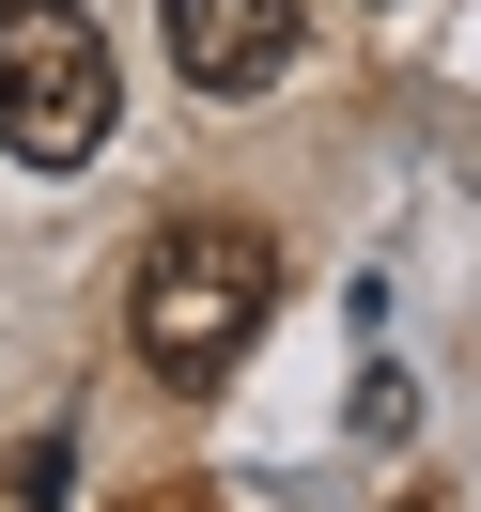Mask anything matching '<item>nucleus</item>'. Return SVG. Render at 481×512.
I'll list each match as a JSON object with an SVG mask.
<instances>
[{"label": "nucleus", "instance_id": "nucleus-3", "mask_svg": "<svg viewBox=\"0 0 481 512\" xmlns=\"http://www.w3.org/2000/svg\"><path fill=\"white\" fill-rule=\"evenodd\" d=\"M156 16H171V63H187L202 94L295 78V0H156Z\"/></svg>", "mask_w": 481, "mask_h": 512}, {"label": "nucleus", "instance_id": "nucleus-1", "mask_svg": "<svg viewBox=\"0 0 481 512\" xmlns=\"http://www.w3.org/2000/svg\"><path fill=\"white\" fill-rule=\"evenodd\" d=\"M264 311H280V233H249V218H171L125 280V342L156 388H218L264 342Z\"/></svg>", "mask_w": 481, "mask_h": 512}, {"label": "nucleus", "instance_id": "nucleus-2", "mask_svg": "<svg viewBox=\"0 0 481 512\" xmlns=\"http://www.w3.org/2000/svg\"><path fill=\"white\" fill-rule=\"evenodd\" d=\"M109 109H125V78H109L94 16L78 0H0V156L16 171H94Z\"/></svg>", "mask_w": 481, "mask_h": 512}]
</instances>
